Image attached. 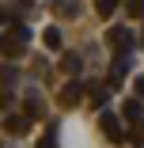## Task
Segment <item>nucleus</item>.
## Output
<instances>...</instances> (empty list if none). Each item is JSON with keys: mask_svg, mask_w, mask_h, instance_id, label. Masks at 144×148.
<instances>
[{"mask_svg": "<svg viewBox=\"0 0 144 148\" xmlns=\"http://www.w3.org/2000/svg\"><path fill=\"white\" fill-rule=\"evenodd\" d=\"M99 129H102V133H106V137H110L114 144H121V140H125L121 118H118V114H110V110H102V114H99Z\"/></svg>", "mask_w": 144, "mask_h": 148, "instance_id": "1", "label": "nucleus"}, {"mask_svg": "<svg viewBox=\"0 0 144 148\" xmlns=\"http://www.w3.org/2000/svg\"><path fill=\"white\" fill-rule=\"evenodd\" d=\"M125 8H129V15H133V19H144V0H129Z\"/></svg>", "mask_w": 144, "mask_h": 148, "instance_id": "10", "label": "nucleus"}, {"mask_svg": "<svg viewBox=\"0 0 144 148\" xmlns=\"http://www.w3.org/2000/svg\"><path fill=\"white\" fill-rule=\"evenodd\" d=\"M121 118H125V122H144V106H140V99H129V103L121 106Z\"/></svg>", "mask_w": 144, "mask_h": 148, "instance_id": "6", "label": "nucleus"}, {"mask_svg": "<svg viewBox=\"0 0 144 148\" xmlns=\"http://www.w3.org/2000/svg\"><path fill=\"white\" fill-rule=\"evenodd\" d=\"M46 46L49 49H61V31H57V27H46Z\"/></svg>", "mask_w": 144, "mask_h": 148, "instance_id": "9", "label": "nucleus"}, {"mask_svg": "<svg viewBox=\"0 0 144 148\" xmlns=\"http://www.w3.org/2000/svg\"><path fill=\"white\" fill-rule=\"evenodd\" d=\"M106 38H110L114 53H129V49H133V42H136V34L129 31V27H114V31H110Z\"/></svg>", "mask_w": 144, "mask_h": 148, "instance_id": "3", "label": "nucleus"}, {"mask_svg": "<svg viewBox=\"0 0 144 148\" xmlns=\"http://www.w3.org/2000/svg\"><path fill=\"white\" fill-rule=\"evenodd\" d=\"M53 133H57V129H53V125H49V133H46V137H42V144H38V148H57V140H53Z\"/></svg>", "mask_w": 144, "mask_h": 148, "instance_id": "12", "label": "nucleus"}, {"mask_svg": "<svg viewBox=\"0 0 144 148\" xmlns=\"http://www.w3.org/2000/svg\"><path fill=\"white\" fill-rule=\"evenodd\" d=\"M57 12H61V15H76V12H80V8H76V4H72V0H61V4H57Z\"/></svg>", "mask_w": 144, "mask_h": 148, "instance_id": "11", "label": "nucleus"}, {"mask_svg": "<svg viewBox=\"0 0 144 148\" xmlns=\"http://www.w3.org/2000/svg\"><path fill=\"white\" fill-rule=\"evenodd\" d=\"M129 72V53H114V72H110V84H121Z\"/></svg>", "mask_w": 144, "mask_h": 148, "instance_id": "5", "label": "nucleus"}, {"mask_svg": "<svg viewBox=\"0 0 144 148\" xmlns=\"http://www.w3.org/2000/svg\"><path fill=\"white\" fill-rule=\"evenodd\" d=\"M27 129H31V114H8V118H4V133L23 137Z\"/></svg>", "mask_w": 144, "mask_h": 148, "instance_id": "4", "label": "nucleus"}, {"mask_svg": "<svg viewBox=\"0 0 144 148\" xmlns=\"http://www.w3.org/2000/svg\"><path fill=\"white\" fill-rule=\"evenodd\" d=\"M83 91H87V87H83L80 80H68V84L61 87V95H57V103H61L65 110H72V106H80V103H83Z\"/></svg>", "mask_w": 144, "mask_h": 148, "instance_id": "2", "label": "nucleus"}, {"mask_svg": "<svg viewBox=\"0 0 144 148\" xmlns=\"http://www.w3.org/2000/svg\"><path fill=\"white\" fill-rule=\"evenodd\" d=\"M61 69H65L68 76H80V69H83V61H80V53H65V57H61Z\"/></svg>", "mask_w": 144, "mask_h": 148, "instance_id": "7", "label": "nucleus"}, {"mask_svg": "<svg viewBox=\"0 0 144 148\" xmlns=\"http://www.w3.org/2000/svg\"><path fill=\"white\" fill-rule=\"evenodd\" d=\"M133 91H136V99H144V76H136V80H133Z\"/></svg>", "mask_w": 144, "mask_h": 148, "instance_id": "13", "label": "nucleus"}, {"mask_svg": "<svg viewBox=\"0 0 144 148\" xmlns=\"http://www.w3.org/2000/svg\"><path fill=\"white\" fill-rule=\"evenodd\" d=\"M95 12L106 19V15H114V12H118V0H95Z\"/></svg>", "mask_w": 144, "mask_h": 148, "instance_id": "8", "label": "nucleus"}]
</instances>
